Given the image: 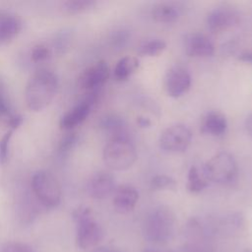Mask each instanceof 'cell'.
<instances>
[{
  "label": "cell",
  "mask_w": 252,
  "mask_h": 252,
  "mask_svg": "<svg viewBox=\"0 0 252 252\" xmlns=\"http://www.w3.org/2000/svg\"><path fill=\"white\" fill-rule=\"evenodd\" d=\"M109 77V68L105 61L100 60L86 68L79 77V85L82 89L93 92L98 91Z\"/></svg>",
  "instance_id": "cell-9"
},
{
  "label": "cell",
  "mask_w": 252,
  "mask_h": 252,
  "mask_svg": "<svg viewBox=\"0 0 252 252\" xmlns=\"http://www.w3.org/2000/svg\"><path fill=\"white\" fill-rule=\"evenodd\" d=\"M209 184L208 179L205 177L203 171L200 172L199 169L192 165L188 171L187 177V189L191 193H199L203 191Z\"/></svg>",
  "instance_id": "cell-20"
},
{
  "label": "cell",
  "mask_w": 252,
  "mask_h": 252,
  "mask_svg": "<svg viewBox=\"0 0 252 252\" xmlns=\"http://www.w3.org/2000/svg\"><path fill=\"white\" fill-rule=\"evenodd\" d=\"M203 173L208 181L228 184L236 177L237 164L232 155L227 152H220L205 163Z\"/></svg>",
  "instance_id": "cell-5"
},
{
  "label": "cell",
  "mask_w": 252,
  "mask_h": 252,
  "mask_svg": "<svg viewBox=\"0 0 252 252\" xmlns=\"http://www.w3.org/2000/svg\"><path fill=\"white\" fill-rule=\"evenodd\" d=\"M32 189L37 200L45 208L53 209L61 202V186L56 177L46 170H39L32 175Z\"/></svg>",
  "instance_id": "cell-4"
},
{
  "label": "cell",
  "mask_w": 252,
  "mask_h": 252,
  "mask_svg": "<svg viewBox=\"0 0 252 252\" xmlns=\"http://www.w3.org/2000/svg\"><path fill=\"white\" fill-rule=\"evenodd\" d=\"M174 216L171 211L164 207L156 208L145 219V237L153 242L166 241L173 230Z\"/></svg>",
  "instance_id": "cell-3"
},
{
  "label": "cell",
  "mask_w": 252,
  "mask_h": 252,
  "mask_svg": "<svg viewBox=\"0 0 252 252\" xmlns=\"http://www.w3.org/2000/svg\"><path fill=\"white\" fill-rule=\"evenodd\" d=\"M76 142H77L76 133H68L60 142V146H59L60 152L64 153L71 150Z\"/></svg>",
  "instance_id": "cell-27"
},
{
  "label": "cell",
  "mask_w": 252,
  "mask_h": 252,
  "mask_svg": "<svg viewBox=\"0 0 252 252\" xmlns=\"http://www.w3.org/2000/svg\"><path fill=\"white\" fill-rule=\"evenodd\" d=\"M245 252H252V251H251V250H246Z\"/></svg>",
  "instance_id": "cell-33"
},
{
  "label": "cell",
  "mask_w": 252,
  "mask_h": 252,
  "mask_svg": "<svg viewBox=\"0 0 252 252\" xmlns=\"http://www.w3.org/2000/svg\"><path fill=\"white\" fill-rule=\"evenodd\" d=\"M175 187H176L175 180L167 175H156L151 180V188L153 190L174 189Z\"/></svg>",
  "instance_id": "cell-23"
},
{
  "label": "cell",
  "mask_w": 252,
  "mask_h": 252,
  "mask_svg": "<svg viewBox=\"0 0 252 252\" xmlns=\"http://www.w3.org/2000/svg\"><path fill=\"white\" fill-rule=\"evenodd\" d=\"M192 133L184 124H174L167 127L159 137L160 148L167 153L184 152L190 145Z\"/></svg>",
  "instance_id": "cell-7"
},
{
  "label": "cell",
  "mask_w": 252,
  "mask_h": 252,
  "mask_svg": "<svg viewBox=\"0 0 252 252\" xmlns=\"http://www.w3.org/2000/svg\"><path fill=\"white\" fill-rule=\"evenodd\" d=\"M137 123L142 128H148L152 125L151 120L148 117H145V116H138L137 117Z\"/></svg>",
  "instance_id": "cell-28"
},
{
  "label": "cell",
  "mask_w": 252,
  "mask_h": 252,
  "mask_svg": "<svg viewBox=\"0 0 252 252\" xmlns=\"http://www.w3.org/2000/svg\"><path fill=\"white\" fill-rule=\"evenodd\" d=\"M238 22L237 12L226 6L213 9L207 16V27L212 32H221Z\"/></svg>",
  "instance_id": "cell-11"
},
{
  "label": "cell",
  "mask_w": 252,
  "mask_h": 252,
  "mask_svg": "<svg viewBox=\"0 0 252 252\" xmlns=\"http://www.w3.org/2000/svg\"><path fill=\"white\" fill-rule=\"evenodd\" d=\"M191 85L189 72L181 66L171 67L164 77V89L171 97H179L186 94Z\"/></svg>",
  "instance_id": "cell-10"
},
{
  "label": "cell",
  "mask_w": 252,
  "mask_h": 252,
  "mask_svg": "<svg viewBox=\"0 0 252 252\" xmlns=\"http://www.w3.org/2000/svg\"><path fill=\"white\" fill-rule=\"evenodd\" d=\"M227 128L225 116L219 111H210L204 118L202 123V132L213 136H220L224 134Z\"/></svg>",
  "instance_id": "cell-16"
},
{
  "label": "cell",
  "mask_w": 252,
  "mask_h": 252,
  "mask_svg": "<svg viewBox=\"0 0 252 252\" xmlns=\"http://www.w3.org/2000/svg\"><path fill=\"white\" fill-rule=\"evenodd\" d=\"M100 127L107 134L111 136V139L118 137H125L124 133V122L121 117L115 114H109L103 117L100 121Z\"/></svg>",
  "instance_id": "cell-19"
},
{
  "label": "cell",
  "mask_w": 252,
  "mask_h": 252,
  "mask_svg": "<svg viewBox=\"0 0 252 252\" xmlns=\"http://www.w3.org/2000/svg\"><path fill=\"white\" fill-rule=\"evenodd\" d=\"M115 190V179L108 171H98L87 184L88 194L94 199H103Z\"/></svg>",
  "instance_id": "cell-12"
},
{
  "label": "cell",
  "mask_w": 252,
  "mask_h": 252,
  "mask_svg": "<svg viewBox=\"0 0 252 252\" xmlns=\"http://www.w3.org/2000/svg\"><path fill=\"white\" fill-rule=\"evenodd\" d=\"M108 252H121V251L116 250V249H109V250H108Z\"/></svg>",
  "instance_id": "cell-32"
},
{
  "label": "cell",
  "mask_w": 252,
  "mask_h": 252,
  "mask_svg": "<svg viewBox=\"0 0 252 252\" xmlns=\"http://www.w3.org/2000/svg\"><path fill=\"white\" fill-rule=\"evenodd\" d=\"M139 199L138 191L130 185H120L113 192V207L122 214L132 211Z\"/></svg>",
  "instance_id": "cell-15"
},
{
  "label": "cell",
  "mask_w": 252,
  "mask_h": 252,
  "mask_svg": "<svg viewBox=\"0 0 252 252\" xmlns=\"http://www.w3.org/2000/svg\"><path fill=\"white\" fill-rule=\"evenodd\" d=\"M50 56H51V50H50V48H49L47 45L43 44V43H40V44L35 45V46L32 48V54H31L32 61L34 62V63L43 62V61L47 60Z\"/></svg>",
  "instance_id": "cell-25"
},
{
  "label": "cell",
  "mask_w": 252,
  "mask_h": 252,
  "mask_svg": "<svg viewBox=\"0 0 252 252\" xmlns=\"http://www.w3.org/2000/svg\"><path fill=\"white\" fill-rule=\"evenodd\" d=\"M185 51L190 57H209L215 52L212 40L202 33H191L185 38Z\"/></svg>",
  "instance_id": "cell-13"
},
{
  "label": "cell",
  "mask_w": 252,
  "mask_h": 252,
  "mask_svg": "<svg viewBox=\"0 0 252 252\" xmlns=\"http://www.w3.org/2000/svg\"><path fill=\"white\" fill-rule=\"evenodd\" d=\"M108 250L109 248H106V247H98L94 252H108Z\"/></svg>",
  "instance_id": "cell-31"
},
{
  "label": "cell",
  "mask_w": 252,
  "mask_h": 252,
  "mask_svg": "<svg viewBox=\"0 0 252 252\" xmlns=\"http://www.w3.org/2000/svg\"><path fill=\"white\" fill-rule=\"evenodd\" d=\"M2 252H32V249L25 243L10 242L3 246Z\"/></svg>",
  "instance_id": "cell-26"
},
{
  "label": "cell",
  "mask_w": 252,
  "mask_h": 252,
  "mask_svg": "<svg viewBox=\"0 0 252 252\" xmlns=\"http://www.w3.org/2000/svg\"><path fill=\"white\" fill-rule=\"evenodd\" d=\"M102 158L112 170H125L131 167L137 158L134 145L126 137L111 139L103 148Z\"/></svg>",
  "instance_id": "cell-2"
},
{
  "label": "cell",
  "mask_w": 252,
  "mask_h": 252,
  "mask_svg": "<svg viewBox=\"0 0 252 252\" xmlns=\"http://www.w3.org/2000/svg\"><path fill=\"white\" fill-rule=\"evenodd\" d=\"M152 18L159 23H173L179 17L178 9L169 3H159L152 9Z\"/></svg>",
  "instance_id": "cell-17"
},
{
  "label": "cell",
  "mask_w": 252,
  "mask_h": 252,
  "mask_svg": "<svg viewBox=\"0 0 252 252\" xmlns=\"http://www.w3.org/2000/svg\"><path fill=\"white\" fill-rule=\"evenodd\" d=\"M238 60L242 61V62H246L249 64H252V51H246L241 53L238 56Z\"/></svg>",
  "instance_id": "cell-29"
},
{
  "label": "cell",
  "mask_w": 252,
  "mask_h": 252,
  "mask_svg": "<svg viewBox=\"0 0 252 252\" xmlns=\"http://www.w3.org/2000/svg\"><path fill=\"white\" fill-rule=\"evenodd\" d=\"M245 129L246 132L252 137V113H250L245 119Z\"/></svg>",
  "instance_id": "cell-30"
},
{
  "label": "cell",
  "mask_w": 252,
  "mask_h": 252,
  "mask_svg": "<svg viewBox=\"0 0 252 252\" xmlns=\"http://www.w3.org/2000/svg\"><path fill=\"white\" fill-rule=\"evenodd\" d=\"M95 6L93 0H68L63 3V11L69 15H78L92 10Z\"/></svg>",
  "instance_id": "cell-21"
},
{
  "label": "cell",
  "mask_w": 252,
  "mask_h": 252,
  "mask_svg": "<svg viewBox=\"0 0 252 252\" xmlns=\"http://www.w3.org/2000/svg\"><path fill=\"white\" fill-rule=\"evenodd\" d=\"M77 222V245L86 250L98 244L102 238V229L95 221L89 208H80L74 214Z\"/></svg>",
  "instance_id": "cell-6"
},
{
  "label": "cell",
  "mask_w": 252,
  "mask_h": 252,
  "mask_svg": "<svg viewBox=\"0 0 252 252\" xmlns=\"http://www.w3.org/2000/svg\"><path fill=\"white\" fill-rule=\"evenodd\" d=\"M166 47V44L161 39H152L145 41L139 46L138 53L141 56H158Z\"/></svg>",
  "instance_id": "cell-22"
},
{
  "label": "cell",
  "mask_w": 252,
  "mask_h": 252,
  "mask_svg": "<svg viewBox=\"0 0 252 252\" xmlns=\"http://www.w3.org/2000/svg\"><path fill=\"white\" fill-rule=\"evenodd\" d=\"M57 75L47 69L35 72L29 80L25 97L30 110L38 112L45 109L54 99L58 91Z\"/></svg>",
  "instance_id": "cell-1"
},
{
  "label": "cell",
  "mask_w": 252,
  "mask_h": 252,
  "mask_svg": "<svg viewBox=\"0 0 252 252\" xmlns=\"http://www.w3.org/2000/svg\"><path fill=\"white\" fill-rule=\"evenodd\" d=\"M98 91L89 92L88 95L70 108L60 119L59 125L62 130L70 131L82 124L89 116L93 105L97 99Z\"/></svg>",
  "instance_id": "cell-8"
},
{
  "label": "cell",
  "mask_w": 252,
  "mask_h": 252,
  "mask_svg": "<svg viewBox=\"0 0 252 252\" xmlns=\"http://www.w3.org/2000/svg\"><path fill=\"white\" fill-rule=\"evenodd\" d=\"M23 29L22 20L14 14L0 13V47L10 44Z\"/></svg>",
  "instance_id": "cell-14"
},
{
  "label": "cell",
  "mask_w": 252,
  "mask_h": 252,
  "mask_svg": "<svg viewBox=\"0 0 252 252\" xmlns=\"http://www.w3.org/2000/svg\"><path fill=\"white\" fill-rule=\"evenodd\" d=\"M14 130L9 129L0 139V164H5L9 158V151L11 145V139L13 137Z\"/></svg>",
  "instance_id": "cell-24"
},
{
  "label": "cell",
  "mask_w": 252,
  "mask_h": 252,
  "mask_svg": "<svg viewBox=\"0 0 252 252\" xmlns=\"http://www.w3.org/2000/svg\"><path fill=\"white\" fill-rule=\"evenodd\" d=\"M139 67V61L133 56H124L116 63L113 69V76L117 81L128 79Z\"/></svg>",
  "instance_id": "cell-18"
}]
</instances>
